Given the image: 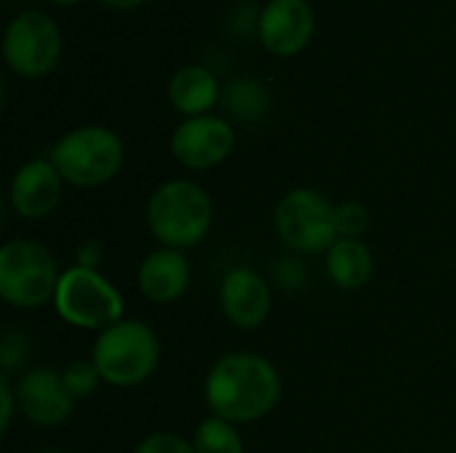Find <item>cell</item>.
<instances>
[{
	"mask_svg": "<svg viewBox=\"0 0 456 453\" xmlns=\"http://www.w3.org/2000/svg\"><path fill=\"white\" fill-rule=\"evenodd\" d=\"M283 382L278 368L256 352L222 355L203 379V400L211 417L232 425H251L281 403Z\"/></svg>",
	"mask_w": 456,
	"mask_h": 453,
	"instance_id": "1",
	"label": "cell"
},
{
	"mask_svg": "<svg viewBox=\"0 0 456 453\" xmlns=\"http://www.w3.org/2000/svg\"><path fill=\"white\" fill-rule=\"evenodd\" d=\"M147 227L163 248H192L214 227V200L192 179H168L147 200Z\"/></svg>",
	"mask_w": 456,
	"mask_h": 453,
	"instance_id": "2",
	"label": "cell"
},
{
	"mask_svg": "<svg viewBox=\"0 0 456 453\" xmlns=\"http://www.w3.org/2000/svg\"><path fill=\"white\" fill-rule=\"evenodd\" d=\"M91 363L96 366L104 384L118 390L139 387L155 374L160 363L158 334L144 320L123 318L96 336Z\"/></svg>",
	"mask_w": 456,
	"mask_h": 453,
	"instance_id": "3",
	"label": "cell"
},
{
	"mask_svg": "<svg viewBox=\"0 0 456 453\" xmlns=\"http://www.w3.org/2000/svg\"><path fill=\"white\" fill-rule=\"evenodd\" d=\"M48 160L67 184L94 190L120 174L126 163V144L107 125H77L51 147Z\"/></svg>",
	"mask_w": 456,
	"mask_h": 453,
	"instance_id": "4",
	"label": "cell"
},
{
	"mask_svg": "<svg viewBox=\"0 0 456 453\" xmlns=\"http://www.w3.org/2000/svg\"><path fill=\"white\" fill-rule=\"evenodd\" d=\"M53 254L27 238H13L0 248V296L16 310H40L53 304L59 286Z\"/></svg>",
	"mask_w": 456,
	"mask_h": 453,
	"instance_id": "5",
	"label": "cell"
},
{
	"mask_svg": "<svg viewBox=\"0 0 456 453\" xmlns=\"http://www.w3.org/2000/svg\"><path fill=\"white\" fill-rule=\"evenodd\" d=\"M53 310L67 326L99 334L126 318L123 294L99 270H86L77 264L61 272Z\"/></svg>",
	"mask_w": 456,
	"mask_h": 453,
	"instance_id": "6",
	"label": "cell"
},
{
	"mask_svg": "<svg viewBox=\"0 0 456 453\" xmlns=\"http://www.w3.org/2000/svg\"><path fill=\"white\" fill-rule=\"evenodd\" d=\"M278 238L297 254L329 251L337 240V203L315 187H294L275 206Z\"/></svg>",
	"mask_w": 456,
	"mask_h": 453,
	"instance_id": "7",
	"label": "cell"
},
{
	"mask_svg": "<svg viewBox=\"0 0 456 453\" xmlns=\"http://www.w3.org/2000/svg\"><path fill=\"white\" fill-rule=\"evenodd\" d=\"M3 56L8 67L24 77L51 72L61 56V29L43 11L16 13L3 32Z\"/></svg>",
	"mask_w": 456,
	"mask_h": 453,
	"instance_id": "8",
	"label": "cell"
},
{
	"mask_svg": "<svg viewBox=\"0 0 456 453\" xmlns=\"http://www.w3.org/2000/svg\"><path fill=\"white\" fill-rule=\"evenodd\" d=\"M168 150L174 160L190 171H206L219 166L235 150V128L219 115H192L184 117L174 131Z\"/></svg>",
	"mask_w": 456,
	"mask_h": 453,
	"instance_id": "9",
	"label": "cell"
},
{
	"mask_svg": "<svg viewBox=\"0 0 456 453\" xmlns=\"http://www.w3.org/2000/svg\"><path fill=\"white\" fill-rule=\"evenodd\" d=\"M64 198V179L45 158L21 163L8 187V203L24 222H40L51 216Z\"/></svg>",
	"mask_w": 456,
	"mask_h": 453,
	"instance_id": "10",
	"label": "cell"
},
{
	"mask_svg": "<svg viewBox=\"0 0 456 453\" xmlns=\"http://www.w3.org/2000/svg\"><path fill=\"white\" fill-rule=\"evenodd\" d=\"M19 414L37 427H59L72 417V395L61 382V371L29 368L13 384Z\"/></svg>",
	"mask_w": 456,
	"mask_h": 453,
	"instance_id": "11",
	"label": "cell"
},
{
	"mask_svg": "<svg viewBox=\"0 0 456 453\" xmlns=\"http://www.w3.org/2000/svg\"><path fill=\"white\" fill-rule=\"evenodd\" d=\"M219 310L235 328L254 331L273 312V291L256 270L235 267L219 283Z\"/></svg>",
	"mask_w": 456,
	"mask_h": 453,
	"instance_id": "12",
	"label": "cell"
},
{
	"mask_svg": "<svg viewBox=\"0 0 456 453\" xmlns=\"http://www.w3.org/2000/svg\"><path fill=\"white\" fill-rule=\"evenodd\" d=\"M315 29V13L307 0H267L259 11L256 32L267 51L278 56L299 53Z\"/></svg>",
	"mask_w": 456,
	"mask_h": 453,
	"instance_id": "13",
	"label": "cell"
},
{
	"mask_svg": "<svg viewBox=\"0 0 456 453\" xmlns=\"http://www.w3.org/2000/svg\"><path fill=\"white\" fill-rule=\"evenodd\" d=\"M192 283V264L184 251L158 248L150 251L136 270L139 294L152 304H174L179 302Z\"/></svg>",
	"mask_w": 456,
	"mask_h": 453,
	"instance_id": "14",
	"label": "cell"
},
{
	"mask_svg": "<svg viewBox=\"0 0 456 453\" xmlns=\"http://www.w3.org/2000/svg\"><path fill=\"white\" fill-rule=\"evenodd\" d=\"M166 93H168L171 107L182 112L184 117L208 115V109L219 99V80L203 64H184L171 75Z\"/></svg>",
	"mask_w": 456,
	"mask_h": 453,
	"instance_id": "15",
	"label": "cell"
},
{
	"mask_svg": "<svg viewBox=\"0 0 456 453\" xmlns=\"http://www.w3.org/2000/svg\"><path fill=\"white\" fill-rule=\"evenodd\" d=\"M326 275L342 291L363 288L374 275V254L358 238H339L326 251Z\"/></svg>",
	"mask_w": 456,
	"mask_h": 453,
	"instance_id": "16",
	"label": "cell"
},
{
	"mask_svg": "<svg viewBox=\"0 0 456 453\" xmlns=\"http://www.w3.org/2000/svg\"><path fill=\"white\" fill-rule=\"evenodd\" d=\"M192 449L195 453H243V438L238 433V425L208 417L198 425L192 435Z\"/></svg>",
	"mask_w": 456,
	"mask_h": 453,
	"instance_id": "17",
	"label": "cell"
},
{
	"mask_svg": "<svg viewBox=\"0 0 456 453\" xmlns=\"http://www.w3.org/2000/svg\"><path fill=\"white\" fill-rule=\"evenodd\" d=\"M61 382H64L67 392L72 395V400H80V398H91L96 392V387L102 384V376L91 360H72L69 366H64Z\"/></svg>",
	"mask_w": 456,
	"mask_h": 453,
	"instance_id": "18",
	"label": "cell"
},
{
	"mask_svg": "<svg viewBox=\"0 0 456 453\" xmlns=\"http://www.w3.org/2000/svg\"><path fill=\"white\" fill-rule=\"evenodd\" d=\"M371 224V216H369V208L358 200H345V203H337V232L339 238H358L369 230Z\"/></svg>",
	"mask_w": 456,
	"mask_h": 453,
	"instance_id": "19",
	"label": "cell"
},
{
	"mask_svg": "<svg viewBox=\"0 0 456 453\" xmlns=\"http://www.w3.org/2000/svg\"><path fill=\"white\" fill-rule=\"evenodd\" d=\"M134 453H195V449H192V441H187L184 435L171 433V430H158V433L144 435L136 443Z\"/></svg>",
	"mask_w": 456,
	"mask_h": 453,
	"instance_id": "20",
	"label": "cell"
},
{
	"mask_svg": "<svg viewBox=\"0 0 456 453\" xmlns=\"http://www.w3.org/2000/svg\"><path fill=\"white\" fill-rule=\"evenodd\" d=\"M29 339L21 331H5L0 342V360H3V376L16 371L29 360Z\"/></svg>",
	"mask_w": 456,
	"mask_h": 453,
	"instance_id": "21",
	"label": "cell"
},
{
	"mask_svg": "<svg viewBox=\"0 0 456 453\" xmlns=\"http://www.w3.org/2000/svg\"><path fill=\"white\" fill-rule=\"evenodd\" d=\"M16 411H19L16 392H13V387L8 384V376H3V379H0V433H8L11 419H13Z\"/></svg>",
	"mask_w": 456,
	"mask_h": 453,
	"instance_id": "22",
	"label": "cell"
},
{
	"mask_svg": "<svg viewBox=\"0 0 456 453\" xmlns=\"http://www.w3.org/2000/svg\"><path fill=\"white\" fill-rule=\"evenodd\" d=\"M104 256V248L99 240H83L77 246V254H75V264L77 267H86V270H99V262Z\"/></svg>",
	"mask_w": 456,
	"mask_h": 453,
	"instance_id": "23",
	"label": "cell"
},
{
	"mask_svg": "<svg viewBox=\"0 0 456 453\" xmlns=\"http://www.w3.org/2000/svg\"><path fill=\"white\" fill-rule=\"evenodd\" d=\"M102 3H107L110 8H134V5H139L144 0H102Z\"/></svg>",
	"mask_w": 456,
	"mask_h": 453,
	"instance_id": "24",
	"label": "cell"
},
{
	"mask_svg": "<svg viewBox=\"0 0 456 453\" xmlns=\"http://www.w3.org/2000/svg\"><path fill=\"white\" fill-rule=\"evenodd\" d=\"M40 453H64V451H56V449H48V451H40Z\"/></svg>",
	"mask_w": 456,
	"mask_h": 453,
	"instance_id": "25",
	"label": "cell"
},
{
	"mask_svg": "<svg viewBox=\"0 0 456 453\" xmlns=\"http://www.w3.org/2000/svg\"><path fill=\"white\" fill-rule=\"evenodd\" d=\"M56 3H77V0H56Z\"/></svg>",
	"mask_w": 456,
	"mask_h": 453,
	"instance_id": "26",
	"label": "cell"
}]
</instances>
